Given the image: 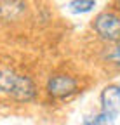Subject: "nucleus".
<instances>
[{
  "label": "nucleus",
  "mask_w": 120,
  "mask_h": 125,
  "mask_svg": "<svg viewBox=\"0 0 120 125\" xmlns=\"http://www.w3.org/2000/svg\"><path fill=\"white\" fill-rule=\"evenodd\" d=\"M0 92L16 101L28 103L35 99L37 87L30 76H24L9 68H0Z\"/></svg>",
  "instance_id": "obj_1"
},
{
  "label": "nucleus",
  "mask_w": 120,
  "mask_h": 125,
  "mask_svg": "<svg viewBox=\"0 0 120 125\" xmlns=\"http://www.w3.org/2000/svg\"><path fill=\"white\" fill-rule=\"evenodd\" d=\"M92 30L104 42L120 43V16L118 14L111 10L99 12L92 21Z\"/></svg>",
  "instance_id": "obj_2"
},
{
  "label": "nucleus",
  "mask_w": 120,
  "mask_h": 125,
  "mask_svg": "<svg viewBox=\"0 0 120 125\" xmlns=\"http://www.w3.org/2000/svg\"><path fill=\"white\" fill-rule=\"evenodd\" d=\"M78 92V82L70 75H54L47 82V94L54 99H65Z\"/></svg>",
  "instance_id": "obj_3"
},
{
  "label": "nucleus",
  "mask_w": 120,
  "mask_h": 125,
  "mask_svg": "<svg viewBox=\"0 0 120 125\" xmlns=\"http://www.w3.org/2000/svg\"><path fill=\"white\" fill-rule=\"evenodd\" d=\"M101 109L103 111H110L118 115V109H120V94H118V85H108L104 87L101 92Z\"/></svg>",
  "instance_id": "obj_4"
},
{
  "label": "nucleus",
  "mask_w": 120,
  "mask_h": 125,
  "mask_svg": "<svg viewBox=\"0 0 120 125\" xmlns=\"http://www.w3.org/2000/svg\"><path fill=\"white\" fill-rule=\"evenodd\" d=\"M115 120H117V115L115 113H110V111H101L91 118H85L82 125H115Z\"/></svg>",
  "instance_id": "obj_5"
},
{
  "label": "nucleus",
  "mask_w": 120,
  "mask_h": 125,
  "mask_svg": "<svg viewBox=\"0 0 120 125\" xmlns=\"http://www.w3.org/2000/svg\"><path fill=\"white\" fill-rule=\"evenodd\" d=\"M96 7V0H71L68 4V9L73 14H85L91 12Z\"/></svg>",
  "instance_id": "obj_6"
},
{
  "label": "nucleus",
  "mask_w": 120,
  "mask_h": 125,
  "mask_svg": "<svg viewBox=\"0 0 120 125\" xmlns=\"http://www.w3.org/2000/svg\"><path fill=\"white\" fill-rule=\"evenodd\" d=\"M106 59L110 62H113V64L120 66V43H115L111 49L106 52Z\"/></svg>",
  "instance_id": "obj_7"
},
{
  "label": "nucleus",
  "mask_w": 120,
  "mask_h": 125,
  "mask_svg": "<svg viewBox=\"0 0 120 125\" xmlns=\"http://www.w3.org/2000/svg\"><path fill=\"white\" fill-rule=\"evenodd\" d=\"M115 7H117V10L120 12V0H115Z\"/></svg>",
  "instance_id": "obj_8"
},
{
  "label": "nucleus",
  "mask_w": 120,
  "mask_h": 125,
  "mask_svg": "<svg viewBox=\"0 0 120 125\" xmlns=\"http://www.w3.org/2000/svg\"><path fill=\"white\" fill-rule=\"evenodd\" d=\"M118 94H120V83H118Z\"/></svg>",
  "instance_id": "obj_9"
}]
</instances>
